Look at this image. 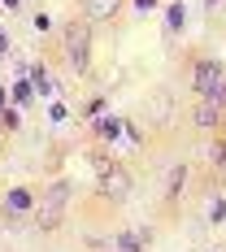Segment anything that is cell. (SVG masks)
<instances>
[{"label": "cell", "mask_w": 226, "mask_h": 252, "mask_svg": "<svg viewBox=\"0 0 226 252\" xmlns=\"http://www.w3.org/2000/svg\"><path fill=\"white\" fill-rule=\"evenodd\" d=\"M83 9H87V18H113L122 9V0H83Z\"/></svg>", "instance_id": "5b68a950"}, {"label": "cell", "mask_w": 226, "mask_h": 252, "mask_svg": "<svg viewBox=\"0 0 226 252\" xmlns=\"http://www.w3.org/2000/svg\"><path fill=\"white\" fill-rule=\"evenodd\" d=\"M65 48H70V65H74V70H87L92 26H87V22H70V26H65Z\"/></svg>", "instance_id": "7a4b0ae2"}, {"label": "cell", "mask_w": 226, "mask_h": 252, "mask_svg": "<svg viewBox=\"0 0 226 252\" xmlns=\"http://www.w3.org/2000/svg\"><path fill=\"white\" fill-rule=\"evenodd\" d=\"M4 48H9V35H4V31H0V52H4Z\"/></svg>", "instance_id": "7c38bea8"}, {"label": "cell", "mask_w": 226, "mask_h": 252, "mask_svg": "<svg viewBox=\"0 0 226 252\" xmlns=\"http://www.w3.org/2000/svg\"><path fill=\"white\" fill-rule=\"evenodd\" d=\"M218 118H222V109L213 100H200V109H196V122L200 126H218Z\"/></svg>", "instance_id": "8992f818"}, {"label": "cell", "mask_w": 226, "mask_h": 252, "mask_svg": "<svg viewBox=\"0 0 226 252\" xmlns=\"http://www.w3.org/2000/svg\"><path fill=\"white\" fill-rule=\"evenodd\" d=\"M183 178H187V170H183V165H174V170L165 174V191H170V196H178V191H183Z\"/></svg>", "instance_id": "9c48e42d"}, {"label": "cell", "mask_w": 226, "mask_h": 252, "mask_svg": "<svg viewBox=\"0 0 226 252\" xmlns=\"http://www.w3.org/2000/svg\"><path fill=\"white\" fill-rule=\"evenodd\" d=\"M4 209H9V213H22V209H31V191H22V187H18V191H9V204H4Z\"/></svg>", "instance_id": "52a82bcc"}, {"label": "cell", "mask_w": 226, "mask_h": 252, "mask_svg": "<svg viewBox=\"0 0 226 252\" xmlns=\"http://www.w3.org/2000/svg\"><path fill=\"white\" fill-rule=\"evenodd\" d=\"M100 191L109 196V200H126V191H130V178H126V170H109V174L100 178Z\"/></svg>", "instance_id": "277c9868"}, {"label": "cell", "mask_w": 226, "mask_h": 252, "mask_svg": "<svg viewBox=\"0 0 226 252\" xmlns=\"http://www.w3.org/2000/svg\"><path fill=\"white\" fill-rule=\"evenodd\" d=\"M65 200H70V183H48V191H44V200H39L35 226L39 230H57L61 218H65Z\"/></svg>", "instance_id": "6da1fadb"}, {"label": "cell", "mask_w": 226, "mask_h": 252, "mask_svg": "<svg viewBox=\"0 0 226 252\" xmlns=\"http://www.w3.org/2000/svg\"><path fill=\"white\" fill-rule=\"evenodd\" d=\"M183 26V4H170V13H165V31H178Z\"/></svg>", "instance_id": "30bf717a"}, {"label": "cell", "mask_w": 226, "mask_h": 252, "mask_svg": "<svg viewBox=\"0 0 226 252\" xmlns=\"http://www.w3.org/2000/svg\"><path fill=\"white\" fill-rule=\"evenodd\" d=\"M118 252H144V239L130 235V230H122V235H118Z\"/></svg>", "instance_id": "ba28073f"}, {"label": "cell", "mask_w": 226, "mask_h": 252, "mask_svg": "<svg viewBox=\"0 0 226 252\" xmlns=\"http://www.w3.org/2000/svg\"><path fill=\"white\" fill-rule=\"evenodd\" d=\"M222 78H226V70L218 61H200V65H196V92H200V96H213Z\"/></svg>", "instance_id": "3957f363"}, {"label": "cell", "mask_w": 226, "mask_h": 252, "mask_svg": "<svg viewBox=\"0 0 226 252\" xmlns=\"http://www.w3.org/2000/svg\"><path fill=\"white\" fill-rule=\"evenodd\" d=\"M92 165H96V174H109V170H113V161H109V157H104V152H92Z\"/></svg>", "instance_id": "8fae6325"}, {"label": "cell", "mask_w": 226, "mask_h": 252, "mask_svg": "<svg viewBox=\"0 0 226 252\" xmlns=\"http://www.w3.org/2000/svg\"><path fill=\"white\" fill-rule=\"evenodd\" d=\"M0 218H4V209H0Z\"/></svg>", "instance_id": "4fadbf2b"}]
</instances>
